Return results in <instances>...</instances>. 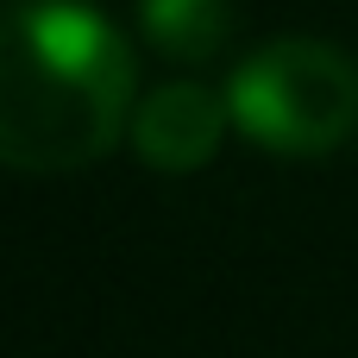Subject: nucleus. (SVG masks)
I'll return each instance as SVG.
<instances>
[{
  "mask_svg": "<svg viewBox=\"0 0 358 358\" xmlns=\"http://www.w3.org/2000/svg\"><path fill=\"white\" fill-rule=\"evenodd\" d=\"M132 44L82 0H19L0 13V164L63 176L101 164L132 132Z\"/></svg>",
  "mask_w": 358,
  "mask_h": 358,
  "instance_id": "1",
  "label": "nucleus"
},
{
  "mask_svg": "<svg viewBox=\"0 0 358 358\" xmlns=\"http://www.w3.org/2000/svg\"><path fill=\"white\" fill-rule=\"evenodd\" d=\"M227 107L271 157H334L358 138V63L327 38H271L233 69Z\"/></svg>",
  "mask_w": 358,
  "mask_h": 358,
  "instance_id": "2",
  "label": "nucleus"
},
{
  "mask_svg": "<svg viewBox=\"0 0 358 358\" xmlns=\"http://www.w3.org/2000/svg\"><path fill=\"white\" fill-rule=\"evenodd\" d=\"M227 126H233L227 94H214L201 82H164L132 113V151L164 176H189V170L214 164Z\"/></svg>",
  "mask_w": 358,
  "mask_h": 358,
  "instance_id": "3",
  "label": "nucleus"
},
{
  "mask_svg": "<svg viewBox=\"0 0 358 358\" xmlns=\"http://www.w3.org/2000/svg\"><path fill=\"white\" fill-rule=\"evenodd\" d=\"M138 31L170 63H208L233 38V0H138Z\"/></svg>",
  "mask_w": 358,
  "mask_h": 358,
  "instance_id": "4",
  "label": "nucleus"
}]
</instances>
